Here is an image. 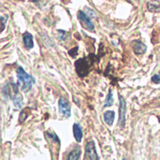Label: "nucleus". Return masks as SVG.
<instances>
[{
  "mask_svg": "<svg viewBox=\"0 0 160 160\" xmlns=\"http://www.w3.org/2000/svg\"><path fill=\"white\" fill-rule=\"evenodd\" d=\"M159 1H160V0H159Z\"/></svg>",
  "mask_w": 160,
  "mask_h": 160,
  "instance_id": "412c9836",
  "label": "nucleus"
},
{
  "mask_svg": "<svg viewBox=\"0 0 160 160\" xmlns=\"http://www.w3.org/2000/svg\"><path fill=\"white\" fill-rule=\"evenodd\" d=\"M58 108H59V112L62 114L64 118H69L71 115V111H70V104L69 101L64 98L61 97L58 100Z\"/></svg>",
  "mask_w": 160,
  "mask_h": 160,
  "instance_id": "20e7f679",
  "label": "nucleus"
},
{
  "mask_svg": "<svg viewBox=\"0 0 160 160\" xmlns=\"http://www.w3.org/2000/svg\"><path fill=\"white\" fill-rule=\"evenodd\" d=\"M17 78H18V84L19 87L21 88L22 91L23 92H28L31 88L32 85L35 83V79L27 74L25 70L22 68H17Z\"/></svg>",
  "mask_w": 160,
  "mask_h": 160,
  "instance_id": "f03ea898",
  "label": "nucleus"
},
{
  "mask_svg": "<svg viewBox=\"0 0 160 160\" xmlns=\"http://www.w3.org/2000/svg\"><path fill=\"white\" fill-rule=\"evenodd\" d=\"M151 80L154 83H160V72L158 73L157 75H154Z\"/></svg>",
  "mask_w": 160,
  "mask_h": 160,
  "instance_id": "a211bd4d",
  "label": "nucleus"
},
{
  "mask_svg": "<svg viewBox=\"0 0 160 160\" xmlns=\"http://www.w3.org/2000/svg\"><path fill=\"white\" fill-rule=\"evenodd\" d=\"M57 32L59 34V38L61 40H66L68 38V33H67L66 31H64V30H58Z\"/></svg>",
  "mask_w": 160,
  "mask_h": 160,
  "instance_id": "dca6fc26",
  "label": "nucleus"
},
{
  "mask_svg": "<svg viewBox=\"0 0 160 160\" xmlns=\"http://www.w3.org/2000/svg\"><path fill=\"white\" fill-rule=\"evenodd\" d=\"M159 99H160V97H159Z\"/></svg>",
  "mask_w": 160,
  "mask_h": 160,
  "instance_id": "aec40b11",
  "label": "nucleus"
},
{
  "mask_svg": "<svg viewBox=\"0 0 160 160\" xmlns=\"http://www.w3.org/2000/svg\"><path fill=\"white\" fill-rule=\"evenodd\" d=\"M0 20H1V23H2V30L1 31L3 32L5 27H6V22L8 21V16H1Z\"/></svg>",
  "mask_w": 160,
  "mask_h": 160,
  "instance_id": "f3484780",
  "label": "nucleus"
},
{
  "mask_svg": "<svg viewBox=\"0 0 160 160\" xmlns=\"http://www.w3.org/2000/svg\"><path fill=\"white\" fill-rule=\"evenodd\" d=\"M84 159L98 160L99 159V157L98 155L95 142L93 141H89L85 144V153H84Z\"/></svg>",
  "mask_w": 160,
  "mask_h": 160,
  "instance_id": "423d86ee",
  "label": "nucleus"
},
{
  "mask_svg": "<svg viewBox=\"0 0 160 160\" xmlns=\"http://www.w3.org/2000/svg\"><path fill=\"white\" fill-rule=\"evenodd\" d=\"M47 133V136H49L50 138H52V141L54 142H56V143H58V144H60V140H59V138L57 137V135L54 133V132H46Z\"/></svg>",
  "mask_w": 160,
  "mask_h": 160,
  "instance_id": "2eb2a0df",
  "label": "nucleus"
},
{
  "mask_svg": "<svg viewBox=\"0 0 160 160\" xmlns=\"http://www.w3.org/2000/svg\"><path fill=\"white\" fill-rule=\"evenodd\" d=\"M112 104H113L112 90V89H110V90H109V94H108V96H107V98H106V102H105L104 108H107V107L112 106Z\"/></svg>",
  "mask_w": 160,
  "mask_h": 160,
  "instance_id": "ddd939ff",
  "label": "nucleus"
},
{
  "mask_svg": "<svg viewBox=\"0 0 160 160\" xmlns=\"http://www.w3.org/2000/svg\"><path fill=\"white\" fill-rule=\"evenodd\" d=\"M2 92H3V96H4L5 98H8V99L10 98V97H9V96L11 95V94H10V87L8 86V83H6V84L4 85Z\"/></svg>",
  "mask_w": 160,
  "mask_h": 160,
  "instance_id": "4468645a",
  "label": "nucleus"
},
{
  "mask_svg": "<svg viewBox=\"0 0 160 160\" xmlns=\"http://www.w3.org/2000/svg\"><path fill=\"white\" fill-rule=\"evenodd\" d=\"M27 117V115L24 113V112L22 111V112H21V114H20V123H22V122H24V120H25V118Z\"/></svg>",
  "mask_w": 160,
  "mask_h": 160,
  "instance_id": "6ab92c4d",
  "label": "nucleus"
},
{
  "mask_svg": "<svg viewBox=\"0 0 160 160\" xmlns=\"http://www.w3.org/2000/svg\"><path fill=\"white\" fill-rule=\"evenodd\" d=\"M126 117H127V101L123 96L119 94V119L118 126L120 128L126 127Z\"/></svg>",
  "mask_w": 160,
  "mask_h": 160,
  "instance_id": "7ed1b4c3",
  "label": "nucleus"
},
{
  "mask_svg": "<svg viewBox=\"0 0 160 160\" xmlns=\"http://www.w3.org/2000/svg\"><path fill=\"white\" fill-rule=\"evenodd\" d=\"M81 154H82V150L80 146H75L73 148V150L68 154V160H78L81 158Z\"/></svg>",
  "mask_w": 160,
  "mask_h": 160,
  "instance_id": "1a4fd4ad",
  "label": "nucleus"
},
{
  "mask_svg": "<svg viewBox=\"0 0 160 160\" xmlns=\"http://www.w3.org/2000/svg\"><path fill=\"white\" fill-rule=\"evenodd\" d=\"M95 61H96V56L94 54H89L87 57L81 58V59L77 60L75 62L74 66H75L78 75L82 78L85 77L89 73L90 68L93 66Z\"/></svg>",
  "mask_w": 160,
  "mask_h": 160,
  "instance_id": "f257e3e1",
  "label": "nucleus"
},
{
  "mask_svg": "<svg viewBox=\"0 0 160 160\" xmlns=\"http://www.w3.org/2000/svg\"><path fill=\"white\" fill-rule=\"evenodd\" d=\"M73 134H74V137H75L77 142H81L82 139V129L78 124L73 125Z\"/></svg>",
  "mask_w": 160,
  "mask_h": 160,
  "instance_id": "9d476101",
  "label": "nucleus"
},
{
  "mask_svg": "<svg viewBox=\"0 0 160 160\" xmlns=\"http://www.w3.org/2000/svg\"><path fill=\"white\" fill-rule=\"evenodd\" d=\"M148 10L151 12H160V3L158 1H151L147 3Z\"/></svg>",
  "mask_w": 160,
  "mask_h": 160,
  "instance_id": "f8f14e48",
  "label": "nucleus"
},
{
  "mask_svg": "<svg viewBox=\"0 0 160 160\" xmlns=\"http://www.w3.org/2000/svg\"><path fill=\"white\" fill-rule=\"evenodd\" d=\"M132 48L136 54H143L147 50L146 45L141 40H134L132 42Z\"/></svg>",
  "mask_w": 160,
  "mask_h": 160,
  "instance_id": "0eeeda50",
  "label": "nucleus"
},
{
  "mask_svg": "<svg viewBox=\"0 0 160 160\" xmlns=\"http://www.w3.org/2000/svg\"><path fill=\"white\" fill-rule=\"evenodd\" d=\"M114 117H115V113L113 111H107L104 113V121L108 126H112L113 121H114Z\"/></svg>",
  "mask_w": 160,
  "mask_h": 160,
  "instance_id": "9b49d317",
  "label": "nucleus"
},
{
  "mask_svg": "<svg viewBox=\"0 0 160 160\" xmlns=\"http://www.w3.org/2000/svg\"><path fill=\"white\" fill-rule=\"evenodd\" d=\"M22 38H23V44L25 46L26 49H32L34 47V40H33V36L28 33V32H25L22 36Z\"/></svg>",
  "mask_w": 160,
  "mask_h": 160,
  "instance_id": "6e6552de",
  "label": "nucleus"
},
{
  "mask_svg": "<svg viewBox=\"0 0 160 160\" xmlns=\"http://www.w3.org/2000/svg\"><path fill=\"white\" fill-rule=\"evenodd\" d=\"M77 16H78V19H79L81 24H82L86 30H88V31H90V32H94V31H95V25H94V23L92 22L91 19L86 15L85 12H83V11H82V10H79Z\"/></svg>",
  "mask_w": 160,
  "mask_h": 160,
  "instance_id": "39448f33",
  "label": "nucleus"
}]
</instances>
